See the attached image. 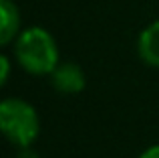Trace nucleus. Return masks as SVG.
I'll return each instance as SVG.
<instances>
[{
  "label": "nucleus",
  "instance_id": "1",
  "mask_svg": "<svg viewBox=\"0 0 159 158\" xmlns=\"http://www.w3.org/2000/svg\"><path fill=\"white\" fill-rule=\"evenodd\" d=\"M14 55L20 67L32 75L52 73L58 65V47L52 35L40 27H30L16 37Z\"/></svg>",
  "mask_w": 159,
  "mask_h": 158
},
{
  "label": "nucleus",
  "instance_id": "2",
  "mask_svg": "<svg viewBox=\"0 0 159 158\" xmlns=\"http://www.w3.org/2000/svg\"><path fill=\"white\" fill-rule=\"evenodd\" d=\"M0 128L14 146H30L40 130L39 114L24 99L8 97L0 103Z\"/></svg>",
  "mask_w": 159,
  "mask_h": 158
},
{
  "label": "nucleus",
  "instance_id": "3",
  "mask_svg": "<svg viewBox=\"0 0 159 158\" xmlns=\"http://www.w3.org/2000/svg\"><path fill=\"white\" fill-rule=\"evenodd\" d=\"M51 75L52 85L58 93L70 95L85 89V73L77 63H58Z\"/></svg>",
  "mask_w": 159,
  "mask_h": 158
},
{
  "label": "nucleus",
  "instance_id": "4",
  "mask_svg": "<svg viewBox=\"0 0 159 158\" xmlns=\"http://www.w3.org/2000/svg\"><path fill=\"white\" fill-rule=\"evenodd\" d=\"M139 57L151 67H159V20L143 28L137 41Z\"/></svg>",
  "mask_w": 159,
  "mask_h": 158
},
{
  "label": "nucleus",
  "instance_id": "5",
  "mask_svg": "<svg viewBox=\"0 0 159 158\" xmlns=\"http://www.w3.org/2000/svg\"><path fill=\"white\" fill-rule=\"evenodd\" d=\"M0 43L8 45L16 39V32L20 27V12L12 0H0Z\"/></svg>",
  "mask_w": 159,
  "mask_h": 158
},
{
  "label": "nucleus",
  "instance_id": "6",
  "mask_svg": "<svg viewBox=\"0 0 159 158\" xmlns=\"http://www.w3.org/2000/svg\"><path fill=\"white\" fill-rule=\"evenodd\" d=\"M0 67H2V71H0V83H2V85H6L8 75H10V61H8L6 55L0 57Z\"/></svg>",
  "mask_w": 159,
  "mask_h": 158
},
{
  "label": "nucleus",
  "instance_id": "7",
  "mask_svg": "<svg viewBox=\"0 0 159 158\" xmlns=\"http://www.w3.org/2000/svg\"><path fill=\"white\" fill-rule=\"evenodd\" d=\"M139 158H159V144H155V146L147 148L145 152H141Z\"/></svg>",
  "mask_w": 159,
  "mask_h": 158
},
{
  "label": "nucleus",
  "instance_id": "8",
  "mask_svg": "<svg viewBox=\"0 0 159 158\" xmlns=\"http://www.w3.org/2000/svg\"><path fill=\"white\" fill-rule=\"evenodd\" d=\"M16 158H40V156L36 154L34 150H30L28 146H24V148H20V152L16 154Z\"/></svg>",
  "mask_w": 159,
  "mask_h": 158
}]
</instances>
